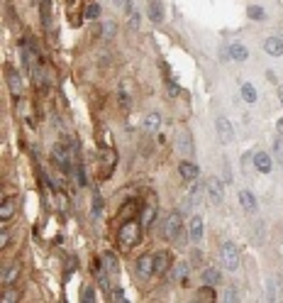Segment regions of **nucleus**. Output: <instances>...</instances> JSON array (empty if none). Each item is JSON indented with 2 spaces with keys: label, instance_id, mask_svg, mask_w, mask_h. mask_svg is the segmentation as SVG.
I'll use <instances>...</instances> for the list:
<instances>
[{
  "label": "nucleus",
  "instance_id": "obj_1",
  "mask_svg": "<svg viewBox=\"0 0 283 303\" xmlns=\"http://www.w3.org/2000/svg\"><path fill=\"white\" fill-rule=\"evenodd\" d=\"M117 237H120L122 247H135V244L142 240V225L137 223V220H127V223H122Z\"/></svg>",
  "mask_w": 283,
  "mask_h": 303
},
{
  "label": "nucleus",
  "instance_id": "obj_2",
  "mask_svg": "<svg viewBox=\"0 0 283 303\" xmlns=\"http://www.w3.org/2000/svg\"><path fill=\"white\" fill-rule=\"evenodd\" d=\"M52 156H54L57 166L64 174H71V171H73V166H71V145H57Z\"/></svg>",
  "mask_w": 283,
  "mask_h": 303
},
{
  "label": "nucleus",
  "instance_id": "obj_3",
  "mask_svg": "<svg viewBox=\"0 0 283 303\" xmlns=\"http://www.w3.org/2000/svg\"><path fill=\"white\" fill-rule=\"evenodd\" d=\"M220 259H222V264H225L229 272H234L239 267V252H237V247L232 242H222V247H220Z\"/></svg>",
  "mask_w": 283,
  "mask_h": 303
},
{
  "label": "nucleus",
  "instance_id": "obj_4",
  "mask_svg": "<svg viewBox=\"0 0 283 303\" xmlns=\"http://www.w3.org/2000/svg\"><path fill=\"white\" fill-rule=\"evenodd\" d=\"M178 235H181V215L178 213H171L169 218H166V223H164V240H178Z\"/></svg>",
  "mask_w": 283,
  "mask_h": 303
},
{
  "label": "nucleus",
  "instance_id": "obj_5",
  "mask_svg": "<svg viewBox=\"0 0 283 303\" xmlns=\"http://www.w3.org/2000/svg\"><path fill=\"white\" fill-rule=\"evenodd\" d=\"M205 188H208V196H210V201H212V203H217V206H220V203L225 201V188H222V181H220L217 176H210Z\"/></svg>",
  "mask_w": 283,
  "mask_h": 303
},
{
  "label": "nucleus",
  "instance_id": "obj_6",
  "mask_svg": "<svg viewBox=\"0 0 283 303\" xmlns=\"http://www.w3.org/2000/svg\"><path fill=\"white\" fill-rule=\"evenodd\" d=\"M137 272L144 279H151L156 274V259H154V254H142L140 259H137Z\"/></svg>",
  "mask_w": 283,
  "mask_h": 303
},
{
  "label": "nucleus",
  "instance_id": "obj_7",
  "mask_svg": "<svg viewBox=\"0 0 283 303\" xmlns=\"http://www.w3.org/2000/svg\"><path fill=\"white\" fill-rule=\"evenodd\" d=\"M254 166H256V171H261V174H271L274 171V156L269 152H256Z\"/></svg>",
  "mask_w": 283,
  "mask_h": 303
},
{
  "label": "nucleus",
  "instance_id": "obj_8",
  "mask_svg": "<svg viewBox=\"0 0 283 303\" xmlns=\"http://www.w3.org/2000/svg\"><path fill=\"white\" fill-rule=\"evenodd\" d=\"M215 127H217V137H220L222 145H229V142L234 140V130H232V125H229L227 118H217Z\"/></svg>",
  "mask_w": 283,
  "mask_h": 303
},
{
  "label": "nucleus",
  "instance_id": "obj_9",
  "mask_svg": "<svg viewBox=\"0 0 283 303\" xmlns=\"http://www.w3.org/2000/svg\"><path fill=\"white\" fill-rule=\"evenodd\" d=\"M178 174H181L183 181H196L200 171H198V166H196L193 161H181V164H178Z\"/></svg>",
  "mask_w": 283,
  "mask_h": 303
},
{
  "label": "nucleus",
  "instance_id": "obj_10",
  "mask_svg": "<svg viewBox=\"0 0 283 303\" xmlns=\"http://www.w3.org/2000/svg\"><path fill=\"white\" fill-rule=\"evenodd\" d=\"M264 52L271 57H283V39L281 37H269L264 42Z\"/></svg>",
  "mask_w": 283,
  "mask_h": 303
},
{
  "label": "nucleus",
  "instance_id": "obj_11",
  "mask_svg": "<svg viewBox=\"0 0 283 303\" xmlns=\"http://www.w3.org/2000/svg\"><path fill=\"white\" fill-rule=\"evenodd\" d=\"M239 203L247 213H256L259 211V203H256V196L252 191H239Z\"/></svg>",
  "mask_w": 283,
  "mask_h": 303
},
{
  "label": "nucleus",
  "instance_id": "obj_12",
  "mask_svg": "<svg viewBox=\"0 0 283 303\" xmlns=\"http://www.w3.org/2000/svg\"><path fill=\"white\" fill-rule=\"evenodd\" d=\"M229 57H232L234 61H247L249 59V49H247L244 44L234 42V44H229Z\"/></svg>",
  "mask_w": 283,
  "mask_h": 303
},
{
  "label": "nucleus",
  "instance_id": "obj_13",
  "mask_svg": "<svg viewBox=\"0 0 283 303\" xmlns=\"http://www.w3.org/2000/svg\"><path fill=\"white\" fill-rule=\"evenodd\" d=\"M149 17L151 22H164V7H161V0H149Z\"/></svg>",
  "mask_w": 283,
  "mask_h": 303
},
{
  "label": "nucleus",
  "instance_id": "obj_14",
  "mask_svg": "<svg viewBox=\"0 0 283 303\" xmlns=\"http://www.w3.org/2000/svg\"><path fill=\"white\" fill-rule=\"evenodd\" d=\"M191 240H193V242H200V240H203V218H200V215H193V218H191Z\"/></svg>",
  "mask_w": 283,
  "mask_h": 303
},
{
  "label": "nucleus",
  "instance_id": "obj_15",
  "mask_svg": "<svg viewBox=\"0 0 283 303\" xmlns=\"http://www.w3.org/2000/svg\"><path fill=\"white\" fill-rule=\"evenodd\" d=\"M12 215H15V198H5L2 206H0V220L7 223Z\"/></svg>",
  "mask_w": 283,
  "mask_h": 303
},
{
  "label": "nucleus",
  "instance_id": "obj_16",
  "mask_svg": "<svg viewBox=\"0 0 283 303\" xmlns=\"http://www.w3.org/2000/svg\"><path fill=\"white\" fill-rule=\"evenodd\" d=\"M154 218H156V206L151 203V206H146V208H144V213H142V223H144V227H149V230H151Z\"/></svg>",
  "mask_w": 283,
  "mask_h": 303
},
{
  "label": "nucleus",
  "instance_id": "obj_17",
  "mask_svg": "<svg viewBox=\"0 0 283 303\" xmlns=\"http://www.w3.org/2000/svg\"><path fill=\"white\" fill-rule=\"evenodd\" d=\"M154 259H156V274H166V269H169V254L166 252H156L154 254Z\"/></svg>",
  "mask_w": 283,
  "mask_h": 303
},
{
  "label": "nucleus",
  "instance_id": "obj_18",
  "mask_svg": "<svg viewBox=\"0 0 283 303\" xmlns=\"http://www.w3.org/2000/svg\"><path fill=\"white\" fill-rule=\"evenodd\" d=\"M242 98H244V103H249V105H254L256 103V88L252 83H242Z\"/></svg>",
  "mask_w": 283,
  "mask_h": 303
},
{
  "label": "nucleus",
  "instance_id": "obj_19",
  "mask_svg": "<svg viewBox=\"0 0 283 303\" xmlns=\"http://www.w3.org/2000/svg\"><path fill=\"white\" fill-rule=\"evenodd\" d=\"M159 122H161L159 113H149V115L144 118V127H146V132H156V130H159Z\"/></svg>",
  "mask_w": 283,
  "mask_h": 303
},
{
  "label": "nucleus",
  "instance_id": "obj_20",
  "mask_svg": "<svg viewBox=\"0 0 283 303\" xmlns=\"http://www.w3.org/2000/svg\"><path fill=\"white\" fill-rule=\"evenodd\" d=\"M203 284H210V286H215V284H220V272H217L215 267H210V269H205V272H203Z\"/></svg>",
  "mask_w": 283,
  "mask_h": 303
},
{
  "label": "nucleus",
  "instance_id": "obj_21",
  "mask_svg": "<svg viewBox=\"0 0 283 303\" xmlns=\"http://www.w3.org/2000/svg\"><path fill=\"white\" fill-rule=\"evenodd\" d=\"M17 274H20V269H17V264H12V267H7V269L2 272V284H5V286H10V284H15V279H17Z\"/></svg>",
  "mask_w": 283,
  "mask_h": 303
},
{
  "label": "nucleus",
  "instance_id": "obj_22",
  "mask_svg": "<svg viewBox=\"0 0 283 303\" xmlns=\"http://www.w3.org/2000/svg\"><path fill=\"white\" fill-rule=\"evenodd\" d=\"M7 76H10V91H12V95H20V93H22V81H20V76H17L15 71H10Z\"/></svg>",
  "mask_w": 283,
  "mask_h": 303
},
{
  "label": "nucleus",
  "instance_id": "obj_23",
  "mask_svg": "<svg viewBox=\"0 0 283 303\" xmlns=\"http://www.w3.org/2000/svg\"><path fill=\"white\" fill-rule=\"evenodd\" d=\"M103 161H105V166H108V169H105V176H108V174H110V171L115 169L117 154H115V152H110V150H105V152H103Z\"/></svg>",
  "mask_w": 283,
  "mask_h": 303
},
{
  "label": "nucleus",
  "instance_id": "obj_24",
  "mask_svg": "<svg viewBox=\"0 0 283 303\" xmlns=\"http://www.w3.org/2000/svg\"><path fill=\"white\" fill-rule=\"evenodd\" d=\"M83 15L88 17V20H98V17H100V5H98V2H88Z\"/></svg>",
  "mask_w": 283,
  "mask_h": 303
},
{
  "label": "nucleus",
  "instance_id": "obj_25",
  "mask_svg": "<svg viewBox=\"0 0 283 303\" xmlns=\"http://www.w3.org/2000/svg\"><path fill=\"white\" fill-rule=\"evenodd\" d=\"M198 301H215V291H212L210 284H205V286L198 291Z\"/></svg>",
  "mask_w": 283,
  "mask_h": 303
},
{
  "label": "nucleus",
  "instance_id": "obj_26",
  "mask_svg": "<svg viewBox=\"0 0 283 303\" xmlns=\"http://www.w3.org/2000/svg\"><path fill=\"white\" fill-rule=\"evenodd\" d=\"M42 22H44V27H49L52 25V17H49V10H52V5H49V0H42Z\"/></svg>",
  "mask_w": 283,
  "mask_h": 303
},
{
  "label": "nucleus",
  "instance_id": "obj_27",
  "mask_svg": "<svg viewBox=\"0 0 283 303\" xmlns=\"http://www.w3.org/2000/svg\"><path fill=\"white\" fill-rule=\"evenodd\" d=\"M247 12H249V17H252V20H264V17H266L264 7H259V5H249V10H247Z\"/></svg>",
  "mask_w": 283,
  "mask_h": 303
},
{
  "label": "nucleus",
  "instance_id": "obj_28",
  "mask_svg": "<svg viewBox=\"0 0 283 303\" xmlns=\"http://www.w3.org/2000/svg\"><path fill=\"white\" fill-rule=\"evenodd\" d=\"M274 152H276V161H281L283 164V135L276 137V142H274Z\"/></svg>",
  "mask_w": 283,
  "mask_h": 303
},
{
  "label": "nucleus",
  "instance_id": "obj_29",
  "mask_svg": "<svg viewBox=\"0 0 283 303\" xmlns=\"http://www.w3.org/2000/svg\"><path fill=\"white\" fill-rule=\"evenodd\" d=\"M76 267H78L76 257H69V259H66V272H64V276L69 279V274H71V272H76Z\"/></svg>",
  "mask_w": 283,
  "mask_h": 303
},
{
  "label": "nucleus",
  "instance_id": "obj_30",
  "mask_svg": "<svg viewBox=\"0 0 283 303\" xmlns=\"http://www.w3.org/2000/svg\"><path fill=\"white\" fill-rule=\"evenodd\" d=\"M76 179H78V186H85V171H83V164H81V161H78V164H76Z\"/></svg>",
  "mask_w": 283,
  "mask_h": 303
},
{
  "label": "nucleus",
  "instance_id": "obj_31",
  "mask_svg": "<svg viewBox=\"0 0 283 303\" xmlns=\"http://www.w3.org/2000/svg\"><path fill=\"white\" fill-rule=\"evenodd\" d=\"M81 301H85V303L95 301V291H93V286H85V289H83V296H81Z\"/></svg>",
  "mask_w": 283,
  "mask_h": 303
},
{
  "label": "nucleus",
  "instance_id": "obj_32",
  "mask_svg": "<svg viewBox=\"0 0 283 303\" xmlns=\"http://www.w3.org/2000/svg\"><path fill=\"white\" fill-rule=\"evenodd\" d=\"M54 198H57V208L64 213V211H66V196H64L61 191H57V193H54Z\"/></svg>",
  "mask_w": 283,
  "mask_h": 303
},
{
  "label": "nucleus",
  "instance_id": "obj_33",
  "mask_svg": "<svg viewBox=\"0 0 283 303\" xmlns=\"http://www.w3.org/2000/svg\"><path fill=\"white\" fill-rule=\"evenodd\" d=\"M113 34H115V22H103V37L110 39Z\"/></svg>",
  "mask_w": 283,
  "mask_h": 303
},
{
  "label": "nucleus",
  "instance_id": "obj_34",
  "mask_svg": "<svg viewBox=\"0 0 283 303\" xmlns=\"http://www.w3.org/2000/svg\"><path fill=\"white\" fill-rule=\"evenodd\" d=\"M176 276H178V279H183V284H186V276H188V267H186V264H178V267H176Z\"/></svg>",
  "mask_w": 283,
  "mask_h": 303
},
{
  "label": "nucleus",
  "instance_id": "obj_35",
  "mask_svg": "<svg viewBox=\"0 0 283 303\" xmlns=\"http://www.w3.org/2000/svg\"><path fill=\"white\" fill-rule=\"evenodd\" d=\"M103 259H105V267H108L110 272H115V267H117V262H115V254H105Z\"/></svg>",
  "mask_w": 283,
  "mask_h": 303
},
{
  "label": "nucleus",
  "instance_id": "obj_36",
  "mask_svg": "<svg viewBox=\"0 0 283 303\" xmlns=\"http://www.w3.org/2000/svg\"><path fill=\"white\" fill-rule=\"evenodd\" d=\"M15 299H17V294H15V291H10V289H5V294H2V301L10 303V301H15Z\"/></svg>",
  "mask_w": 283,
  "mask_h": 303
},
{
  "label": "nucleus",
  "instance_id": "obj_37",
  "mask_svg": "<svg viewBox=\"0 0 283 303\" xmlns=\"http://www.w3.org/2000/svg\"><path fill=\"white\" fill-rule=\"evenodd\" d=\"M225 301H239V299H237V289H227L225 291Z\"/></svg>",
  "mask_w": 283,
  "mask_h": 303
},
{
  "label": "nucleus",
  "instance_id": "obj_38",
  "mask_svg": "<svg viewBox=\"0 0 283 303\" xmlns=\"http://www.w3.org/2000/svg\"><path fill=\"white\" fill-rule=\"evenodd\" d=\"M7 244H10V235H7V230H2V235H0V247L5 249Z\"/></svg>",
  "mask_w": 283,
  "mask_h": 303
},
{
  "label": "nucleus",
  "instance_id": "obj_39",
  "mask_svg": "<svg viewBox=\"0 0 283 303\" xmlns=\"http://www.w3.org/2000/svg\"><path fill=\"white\" fill-rule=\"evenodd\" d=\"M169 93H171V95H178V93H181V88H178L176 83H169Z\"/></svg>",
  "mask_w": 283,
  "mask_h": 303
},
{
  "label": "nucleus",
  "instance_id": "obj_40",
  "mask_svg": "<svg viewBox=\"0 0 283 303\" xmlns=\"http://www.w3.org/2000/svg\"><path fill=\"white\" fill-rule=\"evenodd\" d=\"M137 25H140V17H137V15H132V20H130V27H132V30H135V27H137Z\"/></svg>",
  "mask_w": 283,
  "mask_h": 303
},
{
  "label": "nucleus",
  "instance_id": "obj_41",
  "mask_svg": "<svg viewBox=\"0 0 283 303\" xmlns=\"http://www.w3.org/2000/svg\"><path fill=\"white\" fill-rule=\"evenodd\" d=\"M276 130H279V135H283V118L279 120V125H276Z\"/></svg>",
  "mask_w": 283,
  "mask_h": 303
},
{
  "label": "nucleus",
  "instance_id": "obj_42",
  "mask_svg": "<svg viewBox=\"0 0 283 303\" xmlns=\"http://www.w3.org/2000/svg\"><path fill=\"white\" fill-rule=\"evenodd\" d=\"M279 100H281V105H283V88L279 91Z\"/></svg>",
  "mask_w": 283,
  "mask_h": 303
},
{
  "label": "nucleus",
  "instance_id": "obj_43",
  "mask_svg": "<svg viewBox=\"0 0 283 303\" xmlns=\"http://www.w3.org/2000/svg\"><path fill=\"white\" fill-rule=\"evenodd\" d=\"M281 39H283V32H281Z\"/></svg>",
  "mask_w": 283,
  "mask_h": 303
}]
</instances>
